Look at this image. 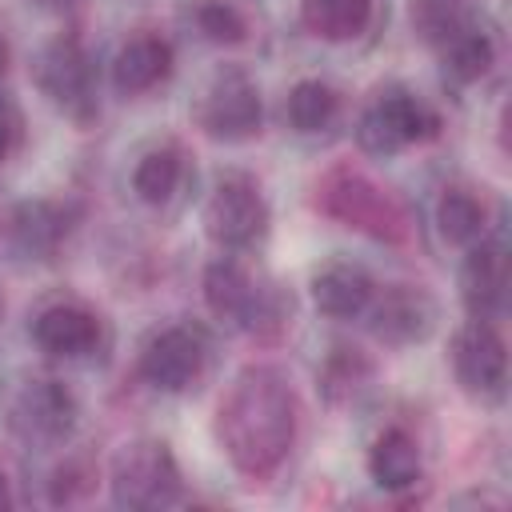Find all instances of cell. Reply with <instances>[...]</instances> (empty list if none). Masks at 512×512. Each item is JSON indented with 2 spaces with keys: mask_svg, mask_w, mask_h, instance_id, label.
<instances>
[{
  "mask_svg": "<svg viewBox=\"0 0 512 512\" xmlns=\"http://www.w3.org/2000/svg\"><path fill=\"white\" fill-rule=\"evenodd\" d=\"M296 392L284 372L256 364L244 368L220 400L216 436L232 468L248 480L272 476L296 440Z\"/></svg>",
  "mask_w": 512,
  "mask_h": 512,
  "instance_id": "1",
  "label": "cell"
},
{
  "mask_svg": "<svg viewBox=\"0 0 512 512\" xmlns=\"http://www.w3.org/2000/svg\"><path fill=\"white\" fill-rule=\"evenodd\" d=\"M204 304L232 332L268 336L284 324V296L276 284L252 276L236 256H216L204 268Z\"/></svg>",
  "mask_w": 512,
  "mask_h": 512,
  "instance_id": "2",
  "label": "cell"
},
{
  "mask_svg": "<svg viewBox=\"0 0 512 512\" xmlns=\"http://www.w3.org/2000/svg\"><path fill=\"white\" fill-rule=\"evenodd\" d=\"M112 504L132 508V512H160L180 504L184 496V476L164 440H128L112 456Z\"/></svg>",
  "mask_w": 512,
  "mask_h": 512,
  "instance_id": "3",
  "label": "cell"
},
{
  "mask_svg": "<svg viewBox=\"0 0 512 512\" xmlns=\"http://www.w3.org/2000/svg\"><path fill=\"white\" fill-rule=\"evenodd\" d=\"M80 404L56 376H24L4 396V424L28 448H56L76 432Z\"/></svg>",
  "mask_w": 512,
  "mask_h": 512,
  "instance_id": "4",
  "label": "cell"
},
{
  "mask_svg": "<svg viewBox=\"0 0 512 512\" xmlns=\"http://www.w3.org/2000/svg\"><path fill=\"white\" fill-rule=\"evenodd\" d=\"M436 128H440V116L416 92H408L400 84H388L360 108L356 144L368 156H396V152L436 136Z\"/></svg>",
  "mask_w": 512,
  "mask_h": 512,
  "instance_id": "5",
  "label": "cell"
},
{
  "mask_svg": "<svg viewBox=\"0 0 512 512\" xmlns=\"http://www.w3.org/2000/svg\"><path fill=\"white\" fill-rule=\"evenodd\" d=\"M196 128L220 144H240V140H252L264 124V100H260V88L248 72L240 68H220L200 100H196Z\"/></svg>",
  "mask_w": 512,
  "mask_h": 512,
  "instance_id": "6",
  "label": "cell"
},
{
  "mask_svg": "<svg viewBox=\"0 0 512 512\" xmlns=\"http://www.w3.org/2000/svg\"><path fill=\"white\" fill-rule=\"evenodd\" d=\"M36 84L40 92L76 124L96 120L100 100H96V68L88 48L76 36H56L40 48L36 56Z\"/></svg>",
  "mask_w": 512,
  "mask_h": 512,
  "instance_id": "7",
  "label": "cell"
},
{
  "mask_svg": "<svg viewBox=\"0 0 512 512\" xmlns=\"http://www.w3.org/2000/svg\"><path fill=\"white\" fill-rule=\"evenodd\" d=\"M272 212L248 176H224L204 204V232L224 252H248L268 236Z\"/></svg>",
  "mask_w": 512,
  "mask_h": 512,
  "instance_id": "8",
  "label": "cell"
},
{
  "mask_svg": "<svg viewBox=\"0 0 512 512\" xmlns=\"http://www.w3.org/2000/svg\"><path fill=\"white\" fill-rule=\"evenodd\" d=\"M452 372L460 380V388L480 400V404H496L504 400L508 388V348L504 336L492 320H468L456 336H452Z\"/></svg>",
  "mask_w": 512,
  "mask_h": 512,
  "instance_id": "9",
  "label": "cell"
},
{
  "mask_svg": "<svg viewBox=\"0 0 512 512\" xmlns=\"http://www.w3.org/2000/svg\"><path fill=\"white\" fill-rule=\"evenodd\" d=\"M208 360V340L200 328L192 324H168L156 328L136 360V372L144 384H152L156 392H184L200 380Z\"/></svg>",
  "mask_w": 512,
  "mask_h": 512,
  "instance_id": "10",
  "label": "cell"
},
{
  "mask_svg": "<svg viewBox=\"0 0 512 512\" xmlns=\"http://www.w3.org/2000/svg\"><path fill=\"white\" fill-rule=\"evenodd\" d=\"M364 316H368L372 336L388 348H408V344L428 340L436 320H440L436 300L412 284H392V288L376 292L372 304L364 308Z\"/></svg>",
  "mask_w": 512,
  "mask_h": 512,
  "instance_id": "11",
  "label": "cell"
},
{
  "mask_svg": "<svg viewBox=\"0 0 512 512\" xmlns=\"http://www.w3.org/2000/svg\"><path fill=\"white\" fill-rule=\"evenodd\" d=\"M324 212H332L336 220H344L348 228L372 232L380 240H396L404 232V216L400 208L364 176H336L324 188Z\"/></svg>",
  "mask_w": 512,
  "mask_h": 512,
  "instance_id": "12",
  "label": "cell"
},
{
  "mask_svg": "<svg viewBox=\"0 0 512 512\" xmlns=\"http://www.w3.org/2000/svg\"><path fill=\"white\" fill-rule=\"evenodd\" d=\"M460 296L464 308L476 320H496L508 304V252L504 240L480 236L476 244H468L464 268H460Z\"/></svg>",
  "mask_w": 512,
  "mask_h": 512,
  "instance_id": "13",
  "label": "cell"
},
{
  "mask_svg": "<svg viewBox=\"0 0 512 512\" xmlns=\"http://www.w3.org/2000/svg\"><path fill=\"white\" fill-rule=\"evenodd\" d=\"M176 68V52L160 32L128 36L112 56V88L120 96H144L160 88Z\"/></svg>",
  "mask_w": 512,
  "mask_h": 512,
  "instance_id": "14",
  "label": "cell"
},
{
  "mask_svg": "<svg viewBox=\"0 0 512 512\" xmlns=\"http://www.w3.org/2000/svg\"><path fill=\"white\" fill-rule=\"evenodd\" d=\"M32 344L56 360H80L100 344V320L84 304H48L32 320Z\"/></svg>",
  "mask_w": 512,
  "mask_h": 512,
  "instance_id": "15",
  "label": "cell"
},
{
  "mask_svg": "<svg viewBox=\"0 0 512 512\" xmlns=\"http://www.w3.org/2000/svg\"><path fill=\"white\" fill-rule=\"evenodd\" d=\"M372 296H376V284H372L368 268H360L352 260H328L312 276V304L328 320H356V316H364Z\"/></svg>",
  "mask_w": 512,
  "mask_h": 512,
  "instance_id": "16",
  "label": "cell"
},
{
  "mask_svg": "<svg viewBox=\"0 0 512 512\" xmlns=\"http://www.w3.org/2000/svg\"><path fill=\"white\" fill-rule=\"evenodd\" d=\"M368 476L384 492H408L424 476V460L416 440L404 428H384L368 448Z\"/></svg>",
  "mask_w": 512,
  "mask_h": 512,
  "instance_id": "17",
  "label": "cell"
},
{
  "mask_svg": "<svg viewBox=\"0 0 512 512\" xmlns=\"http://www.w3.org/2000/svg\"><path fill=\"white\" fill-rule=\"evenodd\" d=\"M68 236V212L56 200H24L12 212V244L24 256L48 260Z\"/></svg>",
  "mask_w": 512,
  "mask_h": 512,
  "instance_id": "18",
  "label": "cell"
},
{
  "mask_svg": "<svg viewBox=\"0 0 512 512\" xmlns=\"http://www.w3.org/2000/svg\"><path fill=\"white\" fill-rule=\"evenodd\" d=\"M376 4L372 0H300V24L328 44H348L368 32Z\"/></svg>",
  "mask_w": 512,
  "mask_h": 512,
  "instance_id": "19",
  "label": "cell"
},
{
  "mask_svg": "<svg viewBox=\"0 0 512 512\" xmlns=\"http://www.w3.org/2000/svg\"><path fill=\"white\" fill-rule=\"evenodd\" d=\"M436 52H440V68L452 84H476L496 64V40L480 28V20L452 32L448 40H440Z\"/></svg>",
  "mask_w": 512,
  "mask_h": 512,
  "instance_id": "20",
  "label": "cell"
},
{
  "mask_svg": "<svg viewBox=\"0 0 512 512\" xmlns=\"http://www.w3.org/2000/svg\"><path fill=\"white\" fill-rule=\"evenodd\" d=\"M436 228L448 244L468 248L488 236V208L472 188H444V196L436 200Z\"/></svg>",
  "mask_w": 512,
  "mask_h": 512,
  "instance_id": "21",
  "label": "cell"
},
{
  "mask_svg": "<svg viewBox=\"0 0 512 512\" xmlns=\"http://www.w3.org/2000/svg\"><path fill=\"white\" fill-rule=\"evenodd\" d=\"M336 116H340V92L332 84H324V80H312V76L296 80L288 88V96H284V120L304 136L324 132Z\"/></svg>",
  "mask_w": 512,
  "mask_h": 512,
  "instance_id": "22",
  "label": "cell"
},
{
  "mask_svg": "<svg viewBox=\"0 0 512 512\" xmlns=\"http://www.w3.org/2000/svg\"><path fill=\"white\" fill-rule=\"evenodd\" d=\"M184 180V156L180 148L164 144V148H148L136 168H132V192L144 200V204H168L176 196Z\"/></svg>",
  "mask_w": 512,
  "mask_h": 512,
  "instance_id": "23",
  "label": "cell"
},
{
  "mask_svg": "<svg viewBox=\"0 0 512 512\" xmlns=\"http://www.w3.org/2000/svg\"><path fill=\"white\" fill-rule=\"evenodd\" d=\"M372 360L360 348H336L320 368V388L332 404H356L372 388Z\"/></svg>",
  "mask_w": 512,
  "mask_h": 512,
  "instance_id": "24",
  "label": "cell"
},
{
  "mask_svg": "<svg viewBox=\"0 0 512 512\" xmlns=\"http://www.w3.org/2000/svg\"><path fill=\"white\" fill-rule=\"evenodd\" d=\"M408 16L416 36L436 48L452 32L476 24V0H408Z\"/></svg>",
  "mask_w": 512,
  "mask_h": 512,
  "instance_id": "25",
  "label": "cell"
},
{
  "mask_svg": "<svg viewBox=\"0 0 512 512\" xmlns=\"http://www.w3.org/2000/svg\"><path fill=\"white\" fill-rule=\"evenodd\" d=\"M188 20L212 44H244L248 40V20L232 0H192Z\"/></svg>",
  "mask_w": 512,
  "mask_h": 512,
  "instance_id": "26",
  "label": "cell"
},
{
  "mask_svg": "<svg viewBox=\"0 0 512 512\" xmlns=\"http://www.w3.org/2000/svg\"><path fill=\"white\" fill-rule=\"evenodd\" d=\"M16 144H20V112L8 100H0V160H8Z\"/></svg>",
  "mask_w": 512,
  "mask_h": 512,
  "instance_id": "27",
  "label": "cell"
},
{
  "mask_svg": "<svg viewBox=\"0 0 512 512\" xmlns=\"http://www.w3.org/2000/svg\"><path fill=\"white\" fill-rule=\"evenodd\" d=\"M8 64H12V44H8V36L0 32V76L8 72Z\"/></svg>",
  "mask_w": 512,
  "mask_h": 512,
  "instance_id": "28",
  "label": "cell"
},
{
  "mask_svg": "<svg viewBox=\"0 0 512 512\" xmlns=\"http://www.w3.org/2000/svg\"><path fill=\"white\" fill-rule=\"evenodd\" d=\"M0 508H12V488H8V476L0 468Z\"/></svg>",
  "mask_w": 512,
  "mask_h": 512,
  "instance_id": "29",
  "label": "cell"
},
{
  "mask_svg": "<svg viewBox=\"0 0 512 512\" xmlns=\"http://www.w3.org/2000/svg\"><path fill=\"white\" fill-rule=\"evenodd\" d=\"M40 4H60V0H40Z\"/></svg>",
  "mask_w": 512,
  "mask_h": 512,
  "instance_id": "30",
  "label": "cell"
}]
</instances>
